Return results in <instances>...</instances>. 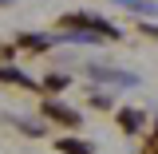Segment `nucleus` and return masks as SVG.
<instances>
[{
    "instance_id": "nucleus-1",
    "label": "nucleus",
    "mask_w": 158,
    "mask_h": 154,
    "mask_svg": "<svg viewBox=\"0 0 158 154\" xmlns=\"http://www.w3.org/2000/svg\"><path fill=\"white\" fill-rule=\"evenodd\" d=\"M91 75H95V79H107V83H118V87H135V83H138L135 75H123V71H107V67H95Z\"/></svg>"
},
{
    "instance_id": "nucleus-2",
    "label": "nucleus",
    "mask_w": 158,
    "mask_h": 154,
    "mask_svg": "<svg viewBox=\"0 0 158 154\" xmlns=\"http://www.w3.org/2000/svg\"><path fill=\"white\" fill-rule=\"evenodd\" d=\"M44 115L59 119V123H67V127H75V123H79V115H75V111H67V107H59V103H44Z\"/></svg>"
},
{
    "instance_id": "nucleus-3",
    "label": "nucleus",
    "mask_w": 158,
    "mask_h": 154,
    "mask_svg": "<svg viewBox=\"0 0 158 154\" xmlns=\"http://www.w3.org/2000/svg\"><path fill=\"white\" fill-rule=\"evenodd\" d=\"M115 4H127L138 16H158V4H150V0H115Z\"/></svg>"
},
{
    "instance_id": "nucleus-4",
    "label": "nucleus",
    "mask_w": 158,
    "mask_h": 154,
    "mask_svg": "<svg viewBox=\"0 0 158 154\" xmlns=\"http://www.w3.org/2000/svg\"><path fill=\"white\" fill-rule=\"evenodd\" d=\"M118 123H123L127 135H135L138 127H142V115H138V111H118Z\"/></svg>"
},
{
    "instance_id": "nucleus-5",
    "label": "nucleus",
    "mask_w": 158,
    "mask_h": 154,
    "mask_svg": "<svg viewBox=\"0 0 158 154\" xmlns=\"http://www.w3.org/2000/svg\"><path fill=\"white\" fill-rule=\"evenodd\" d=\"M0 79H8V83H20V87H32V79L20 75L16 67H0Z\"/></svg>"
},
{
    "instance_id": "nucleus-6",
    "label": "nucleus",
    "mask_w": 158,
    "mask_h": 154,
    "mask_svg": "<svg viewBox=\"0 0 158 154\" xmlns=\"http://www.w3.org/2000/svg\"><path fill=\"white\" fill-rule=\"evenodd\" d=\"M59 150L63 154H91V146H83V142H75V138H59Z\"/></svg>"
},
{
    "instance_id": "nucleus-7",
    "label": "nucleus",
    "mask_w": 158,
    "mask_h": 154,
    "mask_svg": "<svg viewBox=\"0 0 158 154\" xmlns=\"http://www.w3.org/2000/svg\"><path fill=\"white\" fill-rule=\"evenodd\" d=\"M146 154H158V138H154V142H150V146H146Z\"/></svg>"
},
{
    "instance_id": "nucleus-8",
    "label": "nucleus",
    "mask_w": 158,
    "mask_h": 154,
    "mask_svg": "<svg viewBox=\"0 0 158 154\" xmlns=\"http://www.w3.org/2000/svg\"><path fill=\"white\" fill-rule=\"evenodd\" d=\"M0 4H4V0H0Z\"/></svg>"
}]
</instances>
